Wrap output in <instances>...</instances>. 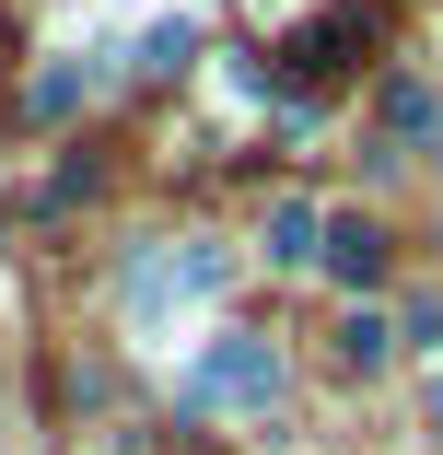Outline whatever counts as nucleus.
Wrapping results in <instances>:
<instances>
[{
    "mask_svg": "<svg viewBox=\"0 0 443 455\" xmlns=\"http://www.w3.org/2000/svg\"><path fill=\"white\" fill-rule=\"evenodd\" d=\"M175 397H187L199 420H269L281 409V350L245 339V327H210L187 350V374H175Z\"/></svg>",
    "mask_w": 443,
    "mask_h": 455,
    "instance_id": "obj_1",
    "label": "nucleus"
},
{
    "mask_svg": "<svg viewBox=\"0 0 443 455\" xmlns=\"http://www.w3.org/2000/svg\"><path fill=\"white\" fill-rule=\"evenodd\" d=\"M222 281H233V245H210V234L140 245V268H129V327H140V339H163L175 315H199Z\"/></svg>",
    "mask_w": 443,
    "mask_h": 455,
    "instance_id": "obj_2",
    "label": "nucleus"
},
{
    "mask_svg": "<svg viewBox=\"0 0 443 455\" xmlns=\"http://www.w3.org/2000/svg\"><path fill=\"white\" fill-rule=\"evenodd\" d=\"M106 82H117V59H106V47H70V59H47V70H36V94H24V106L59 129V117H82V106H94Z\"/></svg>",
    "mask_w": 443,
    "mask_h": 455,
    "instance_id": "obj_3",
    "label": "nucleus"
},
{
    "mask_svg": "<svg viewBox=\"0 0 443 455\" xmlns=\"http://www.w3.org/2000/svg\"><path fill=\"white\" fill-rule=\"evenodd\" d=\"M315 257H327V281H350V292H374V281H385V234H374L362 211H338V222L315 234Z\"/></svg>",
    "mask_w": 443,
    "mask_h": 455,
    "instance_id": "obj_4",
    "label": "nucleus"
},
{
    "mask_svg": "<svg viewBox=\"0 0 443 455\" xmlns=\"http://www.w3.org/2000/svg\"><path fill=\"white\" fill-rule=\"evenodd\" d=\"M362 36H374V24L338 0L327 24H304V36H292V70H304V82H327V70H350V59H362Z\"/></svg>",
    "mask_w": 443,
    "mask_h": 455,
    "instance_id": "obj_5",
    "label": "nucleus"
},
{
    "mask_svg": "<svg viewBox=\"0 0 443 455\" xmlns=\"http://www.w3.org/2000/svg\"><path fill=\"white\" fill-rule=\"evenodd\" d=\"M315 234H327V222H315L304 199H281V211H269V268H315Z\"/></svg>",
    "mask_w": 443,
    "mask_h": 455,
    "instance_id": "obj_6",
    "label": "nucleus"
},
{
    "mask_svg": "<svg viewBox=\"0 0 443 455\" xmlns=\"http://www.w3.org/2000/svg\"><path fill=\"white\" fill-rule=\"evenodd\" d=\"M187 59H199V24H187V12H163V24L140 36V70H187Z\"/></svg>",
    "mask_w": 443,
    "mask_h": 455,
    "instance_id": "obj_7",
    "label": "nucleus"
},
{
    "mask_svg": "<svg viewBox=\"0 0 443 455\" xmlns=\"http://www.w3.org/2000/svg\"><path fill=\"white\" fill-rule=\"evenodd\" d=\"M385 350H397V327H385V315H350V327H338V362H350V374H374Z\"/></svg>",
    "mask_w": 443,
    "mask_h": 455,
    "instance_id": "obj_8",
    "label": "nucleus"
},
{
    "mask_svg": "<svg viewBox=\"0 0 443 455\" xmlns=\"http://www.w3.org/2000/svg\"><path fill=\"white\" fill-rule=\"evenodd\" d=\"M257 12H292V0H257Z\"/></svg>",
    "mask_w": 443,
    "mask_h": 455,
    "instance_id": "obj_9",
    "label": "nucleus"
},
{
    "mask_svg": "<svg viewBox=\"0 0 443 455\" xmlns=\"http://www.w3.org/2000/svg\"><path fill=\"white\" fill-rule=\"evenodd\" d=\"M431 420H443V397H431Z\"/></svg>",
    "mask_w": 443,
    "mask_h": 455,
    "instance_id": "obj_10",
    "label": "nucleus"
}]
</instances>
